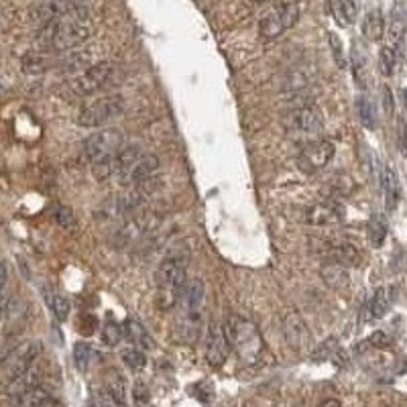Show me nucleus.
Wrapping results in <instances>:
<instances>
[{
    "label": "nucleus",
    "mask_w": 407,
    "mask_h": 407,
    "mask_svg": "<svg viewBox=\"0 0 407 407\" xmlns=\"http://www.w3.org/2000/svg\"><path fill=\"white\" fill-rule=\"evenodd\" d=\"M133 395H135L136 406H145V403L149 401V391H147V387H145L143 383H136Z\"/></svg>",
    "instance_id": "obj_38"
},
{
    "label": "nucleus",
    "mask_w": 407,
    "mask_h": 407,
    "mask_svg": "<svg viewBox=\"0 0 407 407\" xmlns=\"http://www.w3.org/2000/svg\"><path fill=\"white\" fill-rule=\"evenodd\" d=\"M385 33V21H383V13L379 9H373L364 15L362 21V35L369 41H381Z\"/></svg>",
    "instance_id": "obj_21"
},
{
    "label": "nucleus",
    "mask_w": 407,
    "mask_h": 407,
    "mask_svg": "<svg viewBox=\"0 0 407 407\" xmlns=\"http://www.w3.org/2000/svg\"><path fill=\"white\" fill-rule=\"evenodd\" d=\"M383 108H385L387 114L393 112V94L389 88H383Z\"/></svg>",
    "instance_id": "obj_39"
},
{
    "label": "nucleus",
    "mask_w": 407,
    "mask_h": 407,
    "mask_svg": "<svg viewBox=\"0 0 407 407\" xmlns=\"http://www.w3.org/2000/svg\"><path fill=\"white\" fill-rule=\"evenodd\" d=\"M251 2H255V4H265V2H271V0H251Z\"/></svg>",
    "instance_id": "obj_45"
},
{
    "label": "nucleus",
    "mask_w": 407,
    "mask_h": 407,
    "mask_svg": "<svg viewBox=\"0 0 407 407\" xmlns=\"http://www.w3.org/2000/svg\"><path fill=\"white\" fill-rule=\"evenodd\" d=\"M90 33V15L80 4H72L65 15L43 27L47 45L55 51L76 49V47L88 41Z\"/></svg>",
    "instance_id": "obj_1"
},
{
    "label": "nucleus",
    "mask_w": 407,
    "mask_h": 407,
    "mask_svg": "<svg viewBox=\"0 0 407 407\" xmlns=\"http://www.w3.org/2000/svg\"><path fill=\"white\" fill-rule=\"evenodd\" d=\"M121 359L122 362L129 367V369H133V371H139V369H143L145 367V362H147V357H145V352L141 350V348H124L121 352Z\"/></svg>",
    "instance_id": "obj_32"
},
{
    "label": "nucleus",
    "mask_w": 407,
    "mask_h": 407,
    "mask_svg": "<svg viewBox=\"0 0 407 407\" xmlns=\"http://www.w3.org/2000/svg\"><path fill=\"white\" fill-rule=\"evenodd\" d=\"M344 208L338 202H320L305 212V222L312 227H332L342 222Z\"/></svg>",
    "instance_id": "obj_12"
},
{
    "label": "nucleus",
    "mask_w": 407,
    "mask_h": 407,
    "mask_svg": "<svg viewBox=\"0 0 407 407\" xmlns=\"http://www.w3.org/2000/svg\"><path fill=\"white\" fill-rule=\"evenodd\" d=\"M399 143H401V149L407 155V126L406 122H399Z\"/></svg>",
    "instance_id": "obj_40"
},
{
    "label": "nucleus",
    "mask_w": 407,
    "mask_h": 407,
    "mask_svg": "<svg viewBox=\"0 0 407 407\" xmlns=\"http://www.w3.org/2000/svg\"><path fill=\"white\" fill-rule=\"evenodd\" d=\"M43 295H45V302L51 308L53 316L58 318L60 322H65L70 318V302H67V298H63L61 293L53 291V289H43Z\"/></svg>",
    "instance_id": "obj_25"
},
{
    "label": "nucleus",
    "mask_w": 407,
    "mask_h": 407,
    "mask_svg": "<svg viewBox=\"0 0 407 407\" xmlns=\"http://www.w3.org/2000/svg\"><path fill=\"white\" fill-rule=\"evenodd\" d=\"M39 381H41V371L37 369V364H33L29 371H25L23 375L11 379V381H4L2 391L6 393V395H11V397H16L21 393L39 387Z\"/></svg>",
    "instance_id": "obj_16"
},
{
    "label": "nucleus",
    "mask_w": 407,
    "mask_h": 407,
    "mask_svg": "<svg viewBox=\"0 0 407 407\" xmlns=\"http://www.w3.org/2000/svg\"><path fill=\"white\" fill-rule=\"evenodd\" d=\"M9 303H11V298L6 295V293H2L0 295V320L4 318V314H6V310H9Z\"/></svg>",
    "instance_id": "obj_42"
},
{
    "label": "nucleus",
    "mask_w": 407,
    "mask_h": 407,
    "mask_svg": "<svg viewBox=\"0 0 407 407\" xmlns=\"http://www.w3.org/2000/svg\"><path fill=\"white\" fill-rule=\"evenodd\" d=\"M188 281L190 279L185 271V256L171 253L161 261V265L157 269V287L163 293V298L169 300V303H178Z\"/></svg>",
    "instance_id": "obj_3"
},
{
    "label": "nucleus",
    "mask_w": 407,
    "mask_h": 407,
    "mask_svg": "<svg viewBox=\"0 0 407 407\" xmlns=\"http://www.w3.org/2000/svg\"><path fill=\"white\" fill-rule=\"evenodd\" d=\"M41 354V344L39 342H27L23 347H18L9 354V359L4 361V381L23 375L25 371H29L31 367L37 362Z\"/></svg>",
    "instance_id": "obj_9"
},
{
    "label": "nucleus",
    "mask_w": 407,
    "mask_h": 407,
    "mask_svg": "<svg viewBox=\"0 0 407 407\" xmlns=\"http://www.w3.org/2000/svg\"><path fill=\"white\" fill-rule=\"evenodd\" d=\"M381 183H383V196H385L387 210H395L399 204V180H397V173L391 167H383Z\"/></svg>",
    "instance_id": "obj_19"
},
{
    "label": "nucleus",
    "mask_w": 407,
    "mask_h": 407,
    "mask_svg": "<svg viewBox=\"0 0 407 407\" xmlns=\"http://www.w3.org/2000/svg\"><path fill=\"white\" fill-rule=\"evenodd\" d=\"M124 336V332L121 330L119 324L114 322H108L104 328H102V342L108 344V347H116L121 342V338Z\"/></svg>",
    "instance_id": "obj_34"
},
{
    "label": "nucleus",
    "mask_w": 407,
    "mask_h": 407,
    "mask_svg": "<svg viewBox=\"0 0 407 407\" xmlns=\"http://www.w3.org/2000/svg\"><path fill=\"white\" fill-rule=\"evenodd\" d=\"M16 407H60L58 399L43 387H35L15 397Z\"/></svg>",
    "instance_id": "obj_18"
},
{
    "label": "nucleus",
    "mask_w": 407,
    "mask_h": 407,
    "mask_svg": "<svg viewBox=\"0 0 407 407\" xmlns=\"http://www.w3.org/2000/svg\"><path fill=\"white\" fill-rule=\"evenodd\" d=\"M122 147V135L116 129H106L100 133H94L86 139L84 143V157L86 161L96 165L102 159L110 157L114 151H119Z\"/></svg>",
    "instance_id": "obj_8"
},
{
    "label": "nucleus",
    "mask_w": 407,
    "mask_h": 407,
    "mask_svg": "<svg viewBox=\"0 0 407 407\" xmlns=\"http://www.w3.org/2000/svg\"><path fill=\"white\" fill-rule=\"evenodd\" d=\"M357 108H359V119H361L362 126L375 129V126H377V112H375L373 102H371L367 96H361L359 102H357Z\"/></svg>",
    "instance_id": "obj_28"
},
{
    "label": "nucleus",
    "mask_w": 407,
    "mask_h": 407,
    "mask_svg": "<svg viewBox=\"0 0 407 407\" xmlns=\"http://www.w3.org/2000/svg\"><path fill=\"white\" fill-rule=\"evenodd\" d=\"M53 220H55V224L63 230H67V232H74L77 228V218L76 214L72 208H67V206H55V210H53Z\"/></svg>",
    "instance_id": "obj_27"
},
{
    "label": "nucleus",
    "mask_w": 407,
    "mask_h": 407,
    "mask_svg": "<svg viewBox=\"0 0 407 407\" xmlns=\"http://www.w3.org/2000/svg\"><path fill=\"white\" fill-rule=\"evenodd\" d=\"M322 112L314 106H300L286 119V133L291 139H305L322 131Z\"/></svg>",
    "instance_id": "obj_7"
},
{
    "label": "nucleus",
    "mask_w": 407,
    "mask_h": 407,
    "mask_svg": "<svg viewBox=\"0 0 407 407\" xmlns=\"http://www.w3.org/2000/svg\"><path fill=\"white\" fill-rule=\"evenodd\" d=\"M202 332V312H180L178 334L185 344H194Z\"/></svg>",
    "instance_id": "obj_17"
},
{
    "label": "nucleus",
    "mask_w": 407,
    "mask_h": 407,
    "mask_svg": "<svg viewBox=\"0 0 407 407\" xmlns=\"http://www.w3.org/2000/svg\"><path fill=\"white\" fill-rule=\"evenodd\" d=\"M283 31H287L286 25H283L281 16L277 15L275 9L261 16V21H259V33H261L263 39H277Z\"/></svg>",
    "instance_id": "obj_23"
},
{
    "label": "nucleus",
    "mask_w": 407,
    "mask_h": 407,
    "mask_svg": "<svg viewBox=\"0 0 407 407\" xmlns=\"http://www.w3.org/2000/svg\"><path fill=\"white\" fill-rule=\"evenodd\" d=\"M322 277L324 281L328 283L330 287H336V289H342V287L348 286V273L344 271V267L340 265H326L322 269Z\"/></svg>",
    "instance_id": "obj_26"
},
{
    "label": "nucleus",
    "mask_w": 407,
    "mask_h": 407,
    "mask_svg": "<svg viewBox=\"0 0 407 407\" xmlns=\"http://www.w3.org/2000/svg\"><path fill=\"white\" fill-rule=\"evenodd\" d=\"M112 77H114V67L102 61V63H94L86 72H82L80 76L70 80L67 88L74 96H90V94L104 90L106 86L112 82Z\"/></svg>",
    "instance_id": "obj_5"
},
{
    "label": "nucleus",
    "mask_w": 407,
    "mask_h": 407,
    "mask_svg": "<svg viewBox=\"0 0 407 407\" xmlns=\"http://www.w3.org/2000/svg\"><path fill=\"white\" fill-rule=\"evenodd\" d=\"M391 287H379L377 291L373 293V298H371V316L375 318V320L385 316V314L389 312V308H391Z\"/></svg>",
    "instance_id": "obj_24"
},
{
    "label": "nucleus",
    "mask_w": 407,
    "mask_h": 407,
    "mask_svg": "<svg viewBox=\"0 0 407 407\" xmlns=\"http://www.w3.org/2000/svg\"><path fill=\"white\" fill-rule=\"evenodd\" d=\"M330 47H332V53H334V60L338 63V67L340 70H344L347 67V58H344V51H342V43H340V39L330 33Z\"/></svg>",
    "instance_id": "obj_36"
},
{
    "label": "nucleus",
    "mask_w": 407,
    "mask_h": 407,
    "mask_svg": "<svg viewBox=\"0 0 407 407\" xmlns=\"http://www.w3.org/2000/svg\"><path fill=\"white\" fill-rule=\"evenodd\" d=\"M86 407H100V406H98V401H90Z\"/></svg>",
    "instance_id": "obj_46"
},
{
    "label": "nucleus",
    "mask_w": 407,
    "mask_h": 407,
    "mask_svg": "<svg viewBox=\"0 0 407 407\" xmlns=\"http://www.w3.org/2000/svg\"><path fill=\"white\" fill-rule=\"evenodd\" d=\"M204 298H206V287L202 283V279H190L183 287L178 303L181 312H202Z\"/></svg>",
    "instance_id": "obj_15"
},
{
    "label": "nucleus",
    "mask_w": 407,
    "mask_h": 407,
    "mask_svg": "<svg viewBox=\"0 0 407 407\" xmlns=\"http://www.w3.org/2000/svg\"><path fill=\"white\" fill-rule=\"evenodd\" d=\"M281 328H283V336H286L287 344L291 348L302 350V348L310 347L312 334L308 330V324H305L298 314H287V316H283Z\"/></svg>",
    "instance_id": "obj_13"
},
{
    "label": "nucleus",
    "mask_w": 407,
    "mask_h": 407,
    "mask_svg": "<svg viewBox=\"0 0 407 407\" xmlns=\"http://www.w3.org/2000/svg\"><path fill=\"white\" fill-rule=\"evenodd\" d=\"M369 239L375 246H381L387 239V224L381 216H373L369 222Z\"/></svg>",
    "instance_id": "obj_33"
},
{
    "label": "nucleus",
    "mask_w": 407,
    "mask_h": 407,
    "mask_svg": "<svg viewBox=\"0 0 407 407\" xmlns=\"http://www.w3.org/2000/svg\"><path fill=\"white\" fill-rule=\"evenodd\" d=\"M320 255L326 256L332 265L340 267H357L362 261L361 251L347 241H322L320 242Z\"/></svg>",
    "instance_id": "obj_10"
},
{
    "label": "nucleus",
    "mask_w": 407,
    "mask_h": 407,
    "mask_svg": "<svg viewBox=\"0 0 407 407\" xmlns=\"http://www.w3.org/2000/svg\"><path fill=\"white\" fill-rule=\"evenodd\" d=\"M98 406L100 407H126L124 406V401L116 399V397L108 391V389H102V391L98 393Z\"/></svg>",
    "instance_id": "obj_37"
},
{
    "label": "nucleus",
    "mask_w": 407,
    "mask_h": 407,
    "mask_svg": "<svg viewBox=\"0 0 407 407\" xmlns=\"http://www.w3.org/2000/svg\"><path fill=\"white\" fill-rule=\"evenodd\" d=\"M92 359H94V348L86 342H77L74 347V362L82 373H86L90 369Z\"/></svg>",
    "instance_id": "obj_30"
},
{
    "label": "nucleus",
    "mask_w": 407,
    "mask_h": 407,
    "mask_svg": "<svg viewBox=\"0 0 407 407\" xmlns=\"http://www.w3.org/2000/svg\"><path fill=\"white\" fill-rule=\"evenodd\" d=\"M387 39L393 51L397 53V58H401L403 53V47H406V21L399 13H395L389 21V29H387Z\"/></svg>",
    "instance_id": "obj_20"
},
{
    "label": "nucleus",
    "mask_w": 407,
    "mask_h": 407,
    "mask_svg": "<svg viewBox=\"0 0 407 407\" xmlns=\"http://www.w3.org/2000/svg\"><path fill=\"white\" fill-rule=\"evenodd\" d=\"M320 407H340V401L338 399H326L324 403H320Z\"/></svg>",
    "instance_id": "obj_43"
},
{
    "label": "nucleus",
    "mask_w": 407,
    "mask_h": 407,
    "mask_svg": "<svg viewBox=\"0 0 407 407\" xmlns=\"http://www.w3.org/2000/svg\"><path fill=\"white\" fill-rule=\"evenodd\" d=\"M6 279H9V271H6V265L0 261V295L4 293V287H6Z\"/></svg>",
    "instance_id": "obj_41"
},
{
    "label": "nucleus",
    "mask_w": 407,
    "mask_h": 407,
    "mask_svg": "<svg viewBox=\"0 0 407 407\" xmlns=\"http://www.w3.org/2000/svg\"><path fill=\"white\" fill-rule=\"evenodd\" d=\"M332 157H334V145L330 141L318 139V141H308L303 145L302 151L295 157V163H298L302 173L314 175L330 163Z\"/></svg>",
    "instance_id": "obj_6"
},
{
    "label": "nucleus",
    "mask_w": 407,
    "mask_h": 407,
    "mask_svg": "<svg viewBox=\"0 0 407 407\" xmlns=\"http://www.w3.org/2000/svg\"><path fill=\"white\" fill-rule=\"evenodd\" d=\"M157 171H159V159L155 155H141L135 165L131 167V171L126 173L124 181H129L133 185H145L153 181Z\"/></svg>",
    "instance_id": "obj_14"
},
{
    "label": "nucleus",
    "mask_w": 407,
    "mask_h": 407,
    "mask_svg": "<svg viewBox=\"0 0 407 407\" xmlns=\"http://www.w3.org/2000/svg\"><path fill=\"white\" fill-rule=\"evenodd\" d=\"M397 53L393 51L391 47L385 45L381 47V51H379V70H381V74L385 77L393 76V72H395V65H397Z\"/></svg>",
    "instance_id": "obj_29"
},
{
    "label": "nucleus",
    "mask_w": 407,
    "mask_h": 407,
    "mask_svg": "<svg viewBox=\"0 0 407 407\" xmlns=\"http://www.w3.org/2000/svg\"><path fill=\"white\" fill-rule=\"evenodd\" d=\"M332 16L342 25L348 27L357 21V0H328Z\"/></svg>",
    "instance_id": "obj_22"
},
{
    "label": "nucleus",
    "mask_w": 407,
    "mask_h": 407,
    "mask_svg": "<svg viewBox=\"0 0 407 407\" xmlns=\"http://www.w3.org/2000/svg\"><path fill=\"white\" fill-rule=\"evenodd\" d=\"M364 67H367V61H364V55H362V49L359 45H354V51H352V72H354V77L357 82L364 88Z\"/></svg>",
    "instance_id": "obj_35"
},
{
    "label": "nucleus",
    "mask_w": 407,
    "mask_h": 407,
    "mask_svg": "<svg viewBox=\"0 0 407 407\" xmlns=\"http://www.w3.org/2000/svg\"><path fill=\"white\" fill-rule=\"evenodd\" d=\"M122 110H124V98L119 96V94H112V96H104V98H98V100L88 102L80 110L77 122L82 126L96 129V126H102L108 121L116 119Z\"/></svg>",
    "instance_id": "obj_4"
},
{
    "label": "nucleus",
    "mask_w": 407,
    "mask_h": 407,
    "mask_svg": "<svg viewBox=\"0 0 407 407\" xmlns=\"http://www.w3.org/2000/svg\"><path fill=\"white\" fill-rule=\"evenodd\" d=\"M224 328H227L230 347L237 348L242 361L253 364L263 352V338L255 324L244 318L232 316L224 322Z\"/></svg>",
    "instance_id": "obj_2"
},
{
    "label": "nucleus",
    "mask_w": 407,
    "mask_h": 407,
    "mask_svg": "<svg viewBox=\"0 0 407 407\" xmlns=\"http://www.w3.org/2000/svg\"><path fill=\"white\" fill-rule=\"evenodd\" d=\"M275 2H286V4H300L302 0H275Z\"/></svg>",
    "instance_id": "obj_44"
},
{
    "label": "nucleus",
    "mask_w": 407,
    "mask_h": 407,
    "mask_svg": "<svg viewBox=\"0 0 407 407\" xmlns=\"http://www.w3.org/2000/svg\"><path fill=\"white\" fill-rule=\"evenodd\" d=\"M230 340H228L227 328L222 322H212L208 330V347H206V361L212 367H222L230 354Z\"/></svg>",
    "instance_id": "obj_11"
},
{
    "label": "nucleus",
    "mask_w": 407,
    "mask_h": 407,
    "mask_svg": "<svg viewBox=\"0 0 407 407\" xmlns=\"http://www.w3.org/2000/svg\"><path fill=\"white\" fill-rule=\"evenodd\" d=\"M133 342H135V347L141 348H151V338H149V334L147 330L139 324V322H129V326H126V332H124Z\"/></svg>",
    "instance_id": "obj_31"
}]
</instances>
